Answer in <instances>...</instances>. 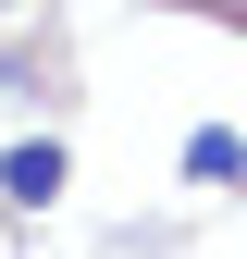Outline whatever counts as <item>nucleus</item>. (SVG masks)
<instances>
[{
	"instance_id": "nucleus-1",
	"label": "nucleus",
	"mask_w": 247,
	"mask_h": 259,
	"mask_svg": "<svg viewBox=\"0 0 247 259\" xmlns=\"http://www.w3.org/2000/svg\"><path fill=\"white\" fill-rule=\"evenodd\" d=\"M0 198H13V210H50V198H62V148H50V136H25L13 160H0Z\"/></svg>"
},
{
	"instance_id": "nucleus-2",
	"label": "nucleus",
	"mask_w": 247,
	"mask_h": 259,
	"mask_svg": "<svg viewBox=\"0 0 247 259\" xmlns=\"http://www.w3.org/2000/svg\"><path fill=\"white\" fill-rule=\"evenodd\" d=\"M185 173L198 185H247V136L235 123H198V136H185Z\"/></svg>"
}]
</instances>
